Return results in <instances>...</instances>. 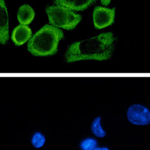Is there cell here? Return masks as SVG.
<instances>
[{
	"mask_svg": "<svg viewBox=\"0 0 150 150\" xmlns=\"http://www.w3.org/2000/svg\"><path fill=\"white\" fill-rule=\"evenodd\" d=\"M115 37L111 32L73 43L68 47L65 57L72 63L83 60H107L111 58L115 48Z\"/></svg>",
	"mask_w": 150,
	"mask_h": 150,
	"instance_id": "6da1fadb",
	"label": "cell"
},
{
	"mask_svg": "<svg viewBox=\"0 0 150 150\" xmlns=\"http://www.w3.org/2000/svg\"><path fill=\"white\" fill-rule=\"evenodd\" d=\"M63 38L62 30L46 24L30 38L28 50L35 56L53 55L57 52L59 43Z\"/></svg>",
	"mask_w": 150,
	"mask_h": 150,
	"instance_id": "7a4b0ae2",
	"label": "cell"
},
{
	"mask_svg": "<svg viewBox=\"0 0 150 150\" xmlns=\"http://www.w3.org/2000/svg\"><path fill=\"white\" fill-rule=\"evenodd\" d=\"M50 24L67 30H72L81 21V16L72 10L60 6H51L46 8Z\"/></svg>",
	"mask_w": 150,
	"mask_h": 150,
	"instance_id": "3957f363",
	"label": "cell"
},
{
	"mask_svg": "<svg viewBox=\"0 0 150 150\" xmlns=\"http://www.w3.org/2000/svg\"><path fill=\"white\" fill-rule=\"evenodd\" d=\"M115 8L97 6L95 8L93 14L94 27L98 30L103 29L112 25L115 18Z\"/></svg>",
	"mask_w": 150,
	"mask_h": 150,
	"instance_id": "277c9868",
	"label": "cell"
},
{
	"mask_svg": "<svg viewBox=\"0 0 150 150\" xmlns=\"http://www.w3.org/2000/svg\"><path fill=\"white\" fill-rule=\"evenodd\" d=\"M127 118L132 124L147 125L150 124V110L141 105H131L127 111Z\"/></svg>",
	"mask_w": 150,
	"mask_h": 150,
	"instance_id": "5b68a950",
	"label": "cell"
},
{
	"mask_svg": "<svg viewBox=\"0 0 150 150\" xmlns=\"http://www.w3.org/2000/svg\"><path fill=\"white\" fill-rule=\"evenodd\" d=\"M8 15L5 0H0V43L5 45L8 40Z\"/></svg>",
	"mask_w": 150,
	"mask_h": 150,
	"instance_id": "8992f818",
	"label": "cell"
},
{
	"mask_svg": "<svg viewBox=\"0 0 150 150\" xmlns=\"http://www.w3.org/2000/svg\"><path fill=\"white\" fill-rule=\"evenodd\" d=\"M32 36V30L30 28L25 25H19L13 30L11 38L15 45L21 46L30 40Z\"/></svg>",
	"mask_w": 150,
	"mask_h": 150,
	"instance_id": "52a82bcc",
	"label": "cell"
},
{
	"mask_svg": "<svg viewBox=\"0 0 150 150\" xmlns=\"http://www.w3.org/2000/svg\"><path fill=\"white\" fill-rule=\"evenodd\" d=\"M35 13L33 9L28 4L21 6L18 12V20L22 25H28L35 18Z\"/></svg>",
	"mask_w": 150,
	"mask_h": 150,
	"instance_id": "ba28073f",
	"label": "cell"
},
{
	"mask_svg": "<svg viewBox=\"0 0 150 150\" xmlns=\"http://www.w3.org/2000/svg\"><path fill=\"white\" fill-rule=\"evenodd\" d=\"M100 123L101 117H97L91 124V130L93 134L98 138H104L106 135V133L103 129Z\"/></svg>",
	"mask_w": 150,
	"mask_h": 150,
	"instance_id": "9c48e42d",
	"label": "cell"
},
{
	"mask_svg": "<svg viewBox=\"0 0 150 150\" xmlns=\"http://www.w3.org/2000/svg\"><path fill=\"white\" fill-rule=\"evenodd\" d=\"M97 0H76L73 4L71 10L83 11L89 7Z\"/></svg>",
	"mask_w": 150,
	"mask_h": 150,
	"instance_id": "30bf717a",
	"label": "cell"
},
{
	"mask_svg": "<svg viewBox=\"0 0 150 150\" xmlns=\"http://www.w3.org/2000/svg\"><path fill=\"white\" fill-rule=\"evenodd\" d=\"M97 141L94 138H87L81 142L80 148L82 150H94L97 146Z\"/></svg>",
	"mask_w": 150,
	"mask_h": 150,
	"instance_id": "8fae6325",
	"label": "cell"
},
{
	"mask_svg": "<svg viewBox=\"0 0 150 150\" xmlns=\"http://www.w3.org/2000/svg\"><path fill=\"white\" fill-rule=\"evenodd\" d=\"M46 139L44 135L41 133L37 132L34 134L32 139V143L35 148H41L45 144Z\"/></svg>",
	"mask_w": 150,
	"mask_h": 150,
	"instance_id": "7c38bea8",
	"label": "cell"
},
{
	"mask_svg": "<svg viewBox=\"0 0 150 150\" xmlns=\"http://www.w3.org/2000/svg\"><path fill=\"white\" fill-rule=\"evenodd\" d=\"M76 0H54L57 6H60L71 10Z\"/></svg>",
	"mask_w": 150,
	"mask_h": 150,
	"instance_id": "4fadbf2b",
	"label": "cell"
},
{
	"mask_svg": "<svg viewBox=\"0 0 150 150\" xmlns=\"http://www.w3.org/2000/svg\"><path fill=\"white\" fill-rule=\"evenodd\" d=\"M111 1V0H100L101 4L105 6L108 5L110 4Z\"/></svg>",
	"mask_w": 150,
	"mask_h": 150,
	"instance_id": "5bb4252c",
	"label": "cell"
},
{
	"mask_svg": "<svg viewBox=\"0 0 150 150\" xmlns=\"http://www.w3.org/2000/svg\"><path fill=\"white\" fill-rule=\"evenodd\" d=\"M94 150H110L107 147H96Z\"/></svg>",
	"mask_w": 150,
	"mask_h": 150,
	"instance_id": "9a60e30c",
	"label": "cell"
}]
</instances>
